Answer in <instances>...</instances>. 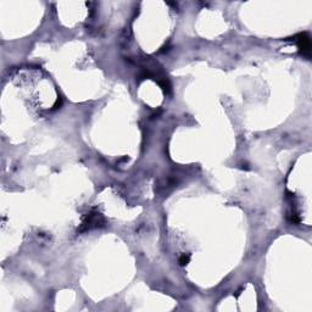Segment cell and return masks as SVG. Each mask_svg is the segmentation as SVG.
Segmentation results:
<instances>
[{
  "instance_id": "1",
  "label": "cell",
  "mask_w": 312,
  "mask_h": 312,
  "mask_svg": "<svg viewBox=\"0 0 312 312\" xmlns=\"http://www.w3.org/2000/svg\"><path fill=\"white\" fill-rule=\"evenodd\" d=\"M296 43H298V46L299 49L302 52H310V49H311V44H310V38L304 33V34H300L298 39H296Z\"/></svg>"
},
{
  "instance_id": "2",
  "label": "cell",
  "mask_w": 312,
  "mask_h": 312,
  "mask_svg": "<svg viewBox=\"0 0 312 312\" xmlns=\"http://www.w3.org/2000/svg\"><path fill=\"white\" fill-rule=\"evenodd\" d=\"M188 261H189V257H188V256H187V257L183 256L182 259L179 260V262H181V265H185V263H188Z\"/></svg>"
}]
</instances>
